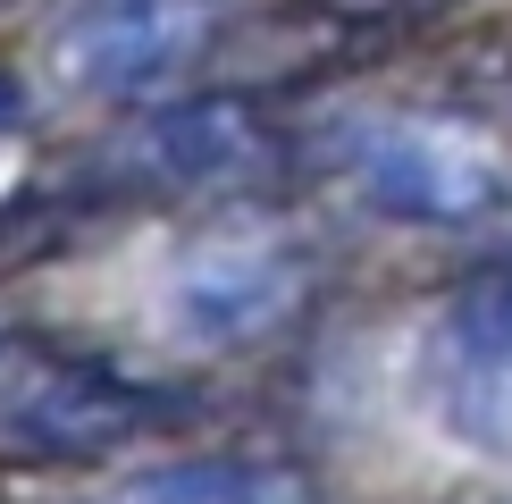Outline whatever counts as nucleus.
I'll use <instances>...</instances> for the list:
<instances>
[{
    "mask_svg": "<svg viewBox=\"0 0 512 504\" xmlns=\"http://www.w3.org/2000/svg\"><path fill=\"white\" fill-rule=\"evenodd\" d=\"M328 26H345V34H412V26H429V17L445 9H462V0H311Z\"/></svg>",
    "mask_w": 512,
    "mask_h": 504,
    "instance_id": "nucleus-8",
    "label": "nucleus"
},
{
    "mask_svg": "<svg viewBox=\"0 0 512 504\" xmlns=\"http://www.w3.org/2000/svg\"><path fill=\"white\" fill-rule=\"evenodd\" d=\"M328 152L353 194L403 227H479L512 210V160L454 110H420V101L353 110Z\"/></svg>",
    "mask_w": 512,
    "mask_h": 504,
    "instance_id": "nucleus-1",
    "label": "nucleus"
},
{
    "mask_svg": "<svg viewBox=\"0 0 512 504\" xmlns=\"http://www.w3.org/2000/svg\"><path fill=\"white\" fill-rule=\"evenodd\" d=\"M219 42V0H68L51 59L93 101H143L202 68Z\"/></svg>",
    "mask_w": 512,
    "mask_h": 504,
    "instance_id": "nucleus-2",
    "label": "nucleus"
},
{
    "mask_svg": "<svg viewBox=\"0 0 512 504\" xmlns=\"http://www.w3.org/2000/svg\"><path fill=\"white\" fill-rule=\"evenodd\" d=\"M0 353H9V320H0Z\"/></svg>",
    "mask_w": 512,
    "mask_h": 504,
    "instance_id": "nucleus-10",
    "label": "nucleus"
},
{
    "mask_svg": "<svg viewBox=\"0 0 512 504\" xmlns=\"http://www.w3.org/2000/svg\"><path fill=\"white\" fill-rule=\"evenodd\" d=\"M110 504H303V488L244 454H185L160 471H135Z\"/></svg>",
    "mask_w": 512,
    "mask_h": 504,
    "instance_id": "nucleus-7",
    "label": "nucleus"
},
{
    "mask_svg": "<svg viewBox=\"0 0 512 504\" xmlns=\"http://www.w3.org/2000/svg\"><path fill=\"white\" fill-rule=\"evenodd\" d=\"M17 126V84H0V135Z\"/></svg>",
    "mask_w": 512,
    "mask_h": 504,
    "instance_id": "nucleus-9",
    "label": "nucleus"
},
{
    "mask_svg": "<svg viewBox=\"0 0 512 504\" xmlns=\"http://www.w3.org/2000/svg\"><path fill=\"white\" fill-rule=\"evenodd\" d=\"M118 168L143 185H168V194H227V185H252L277 168V135L261 110L202 93V101H168V110L143 118L126 135Z\"/></svg>",
    "mask_w": 512,
    "mask_h": 504,
    "instance_id": "nucleus-6",
    "label": "nucleus"
},
{
    "mask_svg": "<svg viewBox=\"0 0 512 504\" xmlns=\"http://www.w3.org/2000/svg\"><path fill=\"white\" fill-rule=\"evenodd\" d=\"M160 395L110 362H76V353H26L9 336L0 353V446L17 454H110L143 437Z\"/></svg>",
    "mask_w": 512,
    "mask_h": 504,
    "instance_id": "nucleus-4",
    "label": "nucleus"
},
{
    "mask_svg": "<svg viewBox=\"0 0 512 504\" xmlns=\"http://www.w3.org/2000/svg\"><path fill=\"white\" fill-rule=\"evenodd\" d=\"M303 294V252H294L286 227H261V219H236V227H210L177 252L168 269V294H160V320L168 336L219 353V345H244V336L277 328Z\"/></svg>",
    "mask_w": 512,
    "mask_h": 504,
    "instance_id": "nucleus-3",
    "label": "nucleus"
},
{
    "mask_svg": "<svg viewBox=\"0 0 512 504\" xmlns=\"http://www.w3.org/2000/svg\"><path fill=\"white\" fill-rule=\"evenodd\" d=\"M420 395L454 446L512 462V278H479L437 311L420 345Z\"/></svg>",
    "mask_w": 512,
    "mask_h": 504,
    "instance_id": "nucleus-5",
    "label": "nucleus"
}]
</instances>
